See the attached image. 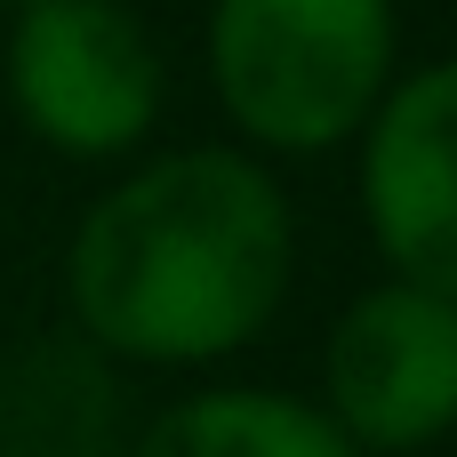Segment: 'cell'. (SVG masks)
<instances>
[{
  "mask_svg": "<svg viewBox=\"0 0 457 457\" xmlns=\"http://www.w3.org/2000/svg\"><path fill=\"white\" fill-rule=\"evenodd\" d=\"M297 281V209L241 145H177L112 177L64 241V313L104 361L209 370L257 345Z\"/></svg>",
  "mask_w": 457,
  "mask_h": 457,
  "instance_id": "cell-1",
  "label": "cell"
},
{
  "mask_svg": "<svg viewBox=\"0 0 457 457\" xmlns=\"http://www.w3.org/2000/svg\"><path fill=\"white\" fill-rule=\"evenodd\" d=\"M201 56L241 153L313 161L353 145L402 80V16L394 0H209Z\"/></svg>",
  "mask_w": 457,
  "mask_h": 457,
  "instance_id": "cell-2",
  "label": "cell"
},
{
  "mask_svg": "<svg viewBox=\"0 0 457 457\" xmlns=\"http://www.w3.org/2000/svg\"><path fill=\"white\" fill-rule=\"evenodd\" d=\"M0 80H8V112L24 120V137H40L64 161H129L169 104L161 40L129 0L16 8Z\"/></svg>",
  "mask_w": 457,
  "mask_h": 457,
  "instance_id": "cell-3",
  "label": "cell"
},
{
  "mask_svg": "<svg viewBox=\"0 0 457 457\" xmlns=\"http://www.w3.org/2000/svg\"><path fill=\"white\" fill-rule=\"evenodd\" d=\"M361 457H418L457 434V305L410 281L361 289L321 345V402Z\"/></svg>",
  "mask_w": 457,
  "mask_h": 457,
  "instance_id": "cell-4",
  "label": "cell"
},
{
  "mask_svg": "<svg viewBox=\"0 0 457 457\" xmlns=\"http://www.w3.org/2000/svg\"><path fill=\"white\" fill-rule=\"evenodd\" d=\"M361 145V225L386 281L457 305V56H434L386 88Z\"/></svg>",
  "mask_w": 457,
  "mask_h": 457,
  "instance_id": "cell-5",
  "label": "cell"
},
{
  "mask_svg": "<svg viewBox=\"0 0 457 457\" xmlns=\"http://www.w3.org/2000/svg\"><path fill=\"white\" fill-rule=\"evenodd\" d=\"M129 442L120 361L88 337L48 329L0 353V457H129Z\"/></svg>",
  "mask_w": 457,
  "mask_h": 457,
  "instance_id": "cell-6",
  "label": "cell"
},
{
  "mask_svg": "<svg viewBox=\"0 0 457 457\" xmlns=\"http://www.w3.org/2000/svg\"><path fill=\"white\" fill-rule=\"evenodd\" d=\"M129 457H361L305 394L201 386L137 426Z\"/></svg>",
  "mask_w": 457,
  "mask_h": 457,
  "instance_id": "cell-7",
  "label": "cell"
},
{
  "mask_svg": "<svg viewBox=\"0 0 457 457\" xmlns=\"http://www.w3.org/2000/svg\"><path fill=\"white\" fill-rule=\"evenodd\" d=\"M16 8H32V0H0V16H16Z\"/></svg>",
  "mask_w": 457,
  "mask_h": 457,
  "instance_id": "cell-8",
  "label": "cell"
}]
</instances>
